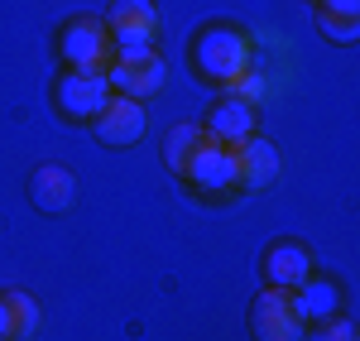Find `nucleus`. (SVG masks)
Here are the masks:
<instances>
[{
    "label": "nucleus",
    "mask_w": 360,
    "mask_h": 341,
    "mask_svg": "<svg viewBox=\"0 0 360 341\" xmlns=\"http://www.w3.org/2000/svg\"><path fill=\"white\" fill-rule=\"evenodd\" d=\"M168 77V63L159 53L144 58V63H120L111 58V67H106V82H111L115 96H130V101H144V96H154Z\"/></svg>",
    "instance_id": "8"
},
{
    "label": "nucleus",
    "mask_w": 360,
    "mask_h": 341,
    "mask_svg": "<svg viewBox=\"0 0 360 341\" xmlns=\"http://www.w3.org/2000/svg\"><path fill=\"white\" fill-rule=\"evenodd\" d=\"M0 341H15V332H10V313H5V298H0Z\"/></svg>",
    "instance_id": "20"
},
{
    "label": "nucleus",
    "mask_w": 360,
    "mask_h": 341,
    "mask_svg": "<svg viewBox=\"0 0 360 341\" xmlns=\"http://www.w3.org/2000/svg\"><path fill=\"white\" fill-rule=\"evenodd\" d=\"M264 91H269V82H264V77H259V72H255V63H250L245 72H240V77H236V82L226 86V96H240V101H245V106H255V101H264Z\"/></svg>",
    "instance_id": "17"
},
{
    "label": "nucleus",
    "mask_w": 360,
    "mask_h": 341,
    "mask_svg": "<svg viewBox=\"0 0 360 341\" xmlns=\"http://www.w3.org/2000/svg\"><path fill=\"white\" fill-rule=\"evenodd\" d=\"M303 317L293 313L288 288H264L255 298V337L259 341H303Z\"/></svg>",
    "instance_id": "5"
},
{
    "label": "nucleus",
    "mask_w": 360,
    "mask_h": 341,
    "mask_svg": "<svg viewBox=\"0 0 360 341\" xmlns=\"http://www.w3.org/2000/svg\"><path fill=\"white\" fill-rule=\"evenodd\" d=\"M264 279L269 288H298L303 279H312V255L298 240H274L264 255Z\"/></svg>",
    "instance_id": "11"
},
{
    "label": "nucleus",
    "mask_w": 360,
    "mask_h": 341,
    "mask_svg": "<svg viewBox=\"0 0 360 341\" xmlns=\"http://www.w3.org/2000/svg\"><path fill=\"white\" fill-rule=\"evenodd\" d=\"M231 149H236V188L259 193V188H269V183L278 178V149L269 140L250 135V140L231 144Z\"/></svg>",
    "instance_id": "9"
},
{
    "label": "nucleus",
    "mask_w": 360,
    "mask_h": 341,
    "mask_svg": "<svg viewBox=\"0 0 360 341\" xmlns=\"http://www.w3.org/2000/svg\"><path fill=\"white\" fill-rule=\"evenodd\" d=\"M202 130H207V140H217V144H240L255 135V106H245L240 96H221Z\"/></svg>",
    "instance_id": "10"
},
{
    "label": "nucleus",
    "mask_w": 360,
    "mask_h": 341,
    "mask_svg": "<svg viewBox=\"0 0 360 341\" xmlns=\"http://www.w3.org/2000/svg\"><path fill=\"white\" fill-rule=\"evenodd\" d=\"M29 198H34V207L39 212H68L72 207V198H77V183H72V173L63 169V164H39L34 169V178H29Z\"/></svg>",
    "instance_id": "12"
},
{
    "label": "nucleus",
    "mask_w": 360,
    "mask_h": 341,
    "mask_svg": "<svg viewBox=\"0 0 360 341\" xmlns=\"http://www.w3.org/2000/svg\"><path fill=\"white\" fill-rule=\"evenodd\" d=\"M0 298H5V313H10V332H15V341L34 337V332H39V303L29 298L25 288H10V293H0Z\"/></svg>",
    "instance_id": "15"
},
{
    "label": "nucleus",
    "mask_w": 360,
    "mask_h": 341,
    "mask_svg": "<svg viewBox=\"0 0 360 341\" xmlns=\"http://www.w3.org/2000/svg\"><path fill=\"white\" fill-rule=\"evenodd\" d=\"M193 58H197V72H202L207 82H221V86H231L250 63H255V58H250V39L240 29H226V25L207 29L193 44Z\"/></svg>",
    "instance_id": "1"
},
{
    "label": "nucleus",
    "mask_w": 360,
    "mask_h": 341,
    "mask_svg": "<svg viewBox=\"0 0 360 341\" xmlns=\"http://www.w3.org/2000/svg\"><path fill=\"white\" fill-rule=\"evenodd\" d=\"M96 125V135H101V144H135L144 130H149V111H144V101H130V96H111L106 101V111L91 120Z\"/></svg>",
    "instance_id": "7"
},
{
    "label": "nucleus",
    "mask_w": 360,
    "mask_h": 341,
    "mask_svg": "<svg viewBox=\"0 0 360 341\" xmlns=\"http://www.w3.org/2000/svg\"><path fill=\"white\" fill-rule=\"evenodd\" d=\"M58 53L68 63V72H106L111 67V34L101 20H91V15H72L63 34H58Z\"/></svg>",
    "instance_id": "2"
},
{
    "label": "nucleus",
    "mask_w": 360,
    "mask_h": 341,
    "mask_svg": "<svg viewBox=\"0 0 360 341\" xmlns=\"http://www.w3.org/2000/svg\"><path fill=\"white\" fill-rule=\"evenodd\" d=\"M288 298H293V313L303 317V327H317L341 313V288L332 279H303L298 288H288Z\"/></svg>",
    "instance_id": "13"
},
{
    "label": "nucleus",
    "mask_w": 360,
    "mask_h": 341,
    "mask_svg": "<svg viewBox=\"0 0 360 341\" xmlns=\"http://www.w3.org/2000/svg\"><path fill=\"white\" fill-rule=\"evenodd\" d=\"M317 29H322L332 44H356L360 39V15H327V10H322Z\"/></svg>",
    "instance_id": "16"
},
{
    "label": "nucleus",
    "mask_w": 360,
    "mask_h": 341,
    "mask_svg": "<svg viewBox=\"0 0 360 341\" xmlns=\"http://www.w3.org/2000/svg\"><path fill=\"white\" fill-rule=\"evenodd\" d=\"M303 337L307 341H356V327L336 313V317H327V322H317V327H307Z\"/></svg>",
    "instance_id": "18"
},
{
    "label": "nucleus",
    "mask_w": 360,
    "mask_h": 341,
    "mask_svg": "<svg viewBox=\"0 0 360 341\" xmlns=\"http://www.w3.org/2000/svg\"><path fill=\"white\" fill-rule=\"evenodd\" d=\"M183 178L193 183L202 198H226V193H236V149H231V144H217V140H202V149L188 159Z\"/></svg>",
    "instance_id": "3"
},
{
    "label": "nucleus",
    "mask_w": 360,
    "mask_h": 341,
    "mask_svg": "<svg viewBox=\"0 0 360 341\" xmlns=\"http://www.w3.org/2000/svg\"><path fill=\"white\" fill-rule=\"evenodd\" d=\"M101 25H106V34H111L115 49H125V44H154L159 15H154L149 0H115Z\"/></svg>",
    "instance_id": "6"
},
{
    "label": "nucleus",
    "mask_w": 360,
    "mask_h": 341,
    "mask_svg": "<svg viewBox=\"0 0 360 341\" xmlns=\"http://www.w3.org/2000/svg\"><path fill=\"white\" fill-rule=\"evenodd\" d=\"M327 15H360V0H317Z\"/></svg>",
    "instance_id": "19"
},
{
    "label": "nucleus",
    "mask_w": 360,
    "mask_h": 341,
    "mask_svg": "<svg viewBox=\"0 0 360 341\" xmlns=\"http://www.w3.org/2000/svg\"><path fill=\"white\" fill-rule=\"evenodd\" d=\"M115 91L106 82V72H63L58 77V111L68 115V120H96V115L106 111V101H111Z\"/></svg>",
    "instance_id": "4"
},
{
    "label": "nucleus",
    "mask_w": 360,
    "mask_h": 341,
    "mask_svg": "<svg viewBox=\"0 0 360 341\" xmlns=\"http://www.w3.org/2000/svg\"><path fill=\"white\" fill-rule=\"evenodd\" d=\"M202 140H207V130H202V125H193V120L173 125V130H168V140H164V164L173 173H183V169H188V159L202 149Z\"/></svg>",
    "instance_id": "14"
}]
</instances>
